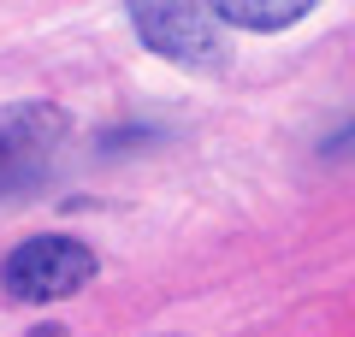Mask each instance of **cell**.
Returning a JSON list of instances; mask_svg holds the SVG:
<instances>
[{"mask_svg":"<svg viewBox=\"0 0 355 337\" xmlns=\"http://www.w3.org/2000/svg\"><path fill=\"white\" fill-rule=\"evenodd\" d=\"M65 137H71L65 107H48V101H18V107H0V184H6V178L36 172V166L48 160Z\"/></svg>","mask_w":355,"mask_h":337,"instance_id":"3","label":"cell"},{"mask_svg":"<svg viewBox=\"0 0 355 337\" xmlns=\"http://www.w3.org/2000/svg\"><path fill=\"white\" fill-rule=\"evenodd\" d=\"M130 30L148 42L160 60L190 65V71H219V24L207 6H184V0H142L130 6Z\"/></svg>","mask_w":355,"mask_h":337,"instance_id":"2","label":"cell"},{"mask_svg":"<svg viewBox=\"0 0 355 337\" xmlns=\"http://www.w3.org/2000/svg\"><path fill=\"white\" fill-rule=\"evenodd\" d=\"M214 24H231V30H261V36H279V30L302 24L314 12V0H219L207 6Z\"/></svg>","mask_w":355,"mask_h":337,"instance_id":"4","label":"cell"},{"mask_svg":"<svg viewBox=\"0 0 355 337\" xmlns=\"http://www.w3.org/2000/svg\"><path fill=\"white\" fill-rule=\"evenodd\" d=\"M30 337H65V325H53V320H48V325H36Z\"/></svg>","mask_w":355,"mask_h":337,"instance_id":"6","label":"cell"},{"mask_svg":"<svg viewBox=\"0 0 355 337\" xmlns=\"http://www.w3.org/2000/svg\"><path fill=\"white\" fill-rule=\"evenodd\" d=\"M95 273H101L95 249L77 243V237H60V231L24 237L6 261H0V284H6L12 302H65L83 284H95Z\"/></svg>","mask_w":355,"mask_h":337,"instance_id":"1","label":"cell"},{"mask_svg":"<svg viewBox=\"0 0 355 337\" xmlns=\"http://www.w3.org/2000/svg\"><path fill=\"white\" fill-rule=\"evenodd\" d=\"M349 154H355V125H349V130H338V137L326 142V160H349Z\"/></svg>","mask_w":355,"mask_h":337,"instance_id":"5","label":"cell"}]
</instances>
